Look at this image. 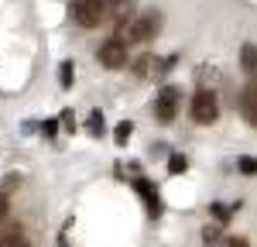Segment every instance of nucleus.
Returning <instances> with one entry per match:
<instances>
[{
    "label": "nucleus",
    "instance_id": "f257e3e1",
    "mask_svg": "<svg viewBox=\"0 0 257 247\" xmlns=\"http://www.w3.org/2000/svg\"><path fill=\"white\" fill-rule=\"evenodd\" d=\"M161 31V14L158 11H144V14H134L131 24H123V35L120 38L127 45H144V41H155Z\"/></svg>",
    "mask_w": 257,
    "mask_h": 247
},
{
    "label": "nucleus",
    "instance_id": "f03ea898",
    "mask_svg": "<svg viewBox=\"0 0 257 247\" xmlns=\"http://www.w3.org/2000/svg\"><path fill=\"white\" fill-rule=\"evenodd\" d=\"M192 120L202 124V127H209V124H216L219 117V96L213 93V89H199L196 96H192Z\"/></svg>",
    "mask_w": 257,
    "mask_h": 247
},
{
    "label": "nucleus",
    "instance_id": "7ed1b4c3",
    "mask_svg": "<svg viewBox=\"0 0 257 247\" xmlns=\"http://www.w3.org/2000/svg\"><path fill=\"white\" fill-rule=\"evenodd\" d=\"M69 14H72V21H76L79 28H96V24L106 21L103 0H76V4L69 7Z\"/></svg>",
    "mask_w": 257,
    "mask_h": 247
},
{
    "label": "nucleus",
    "instance_id": "20e7f679",
    "mask_svg": "<svg viewBox=\"0 0 257 247\" xmlns=\"http://www.w3.org/2000/svg\"><path fill=\"white\" fill-rule=\"evenodd\" d=\"M178 103H182V93H178L175 86H165L158 96H155V117L161 124H172L178 117Z\"/></svg>",
    "mask_w": 257,
    "mask_h": 247
},
{
    "label": "nucleus",
    "instance_id": "39448f33",
    "mask_svg": "<svg viewBox=\"0 0 257 247\" xmlns=\"http://www.w3.org/2000/svg\"><path fill=\"white\" fill-rule=\"evenodd\" d=\"M99 62L106 65V69H123L127 65V41L113 35V38H106L99 45Z\"/></svg>",
    "mask_w": 257,
    "mask_h": 247
},
{
    "label": "nucleus",
    "instance_id": "423d86ee",
    "mask_svg": "<svg viewBox=\"0 0 257 247\" xmlns=\"http://www.w3.org/2000/svg\"><path fill=\"white\" fill-rule=\"evenodd\" d=\"M134 189H138V196L144 199V209H148V216H161V196L155 192V185L148 182V179H134Z\"/></svg>",
    "mask_w": 257,
    "mask_h": 247
},
{
    "label": "nucleus",
    "instance_id": "0eeeda50",
    "mask_svg": "<svg viewBox=\"0 0 257 247\" xmlns=\"http://www.w3.org/2000/svg\"><path fill=\"white\" fill-rule=\"evenodd\" d=\"M240 113H243V120L257 127V82H247L243 86V93H240Z\"/></svg>",
    "mask_w": 257,
    "mask_h": 247
},
{
    "label": "nucleus",
    "instance_id": "6e6552de",
    "mask_svg": "<svg viewBox=\"0 0 257 247\" xmlns=\"http://www.w3.org/2000/svg\"><path fill=\"white\" fill-rule=\"evenodd\" d=\"M103 11H106V21H117L123 28L127 18H134V0H110V4H103Z\"/></svg>",
    "mask_w": 257,
    "mask_h": 247
},
{
    "label": "nucleus",
    "instance_id": "1a4fd4ad",
    "mask_svg": "<svg viewBox=\"0 0 257 247\" xmlns=\"http://www.w3.org/2000/svg\"><path fill=\"white\" fill-rule=\"evenodd\" d=\"M161 65H165V62H161L158 55L144 52V55H138V59H134V76H141V79H148V76H155V72H165Z\"/></svg>",
    "mask_w": 257,
    "mask_h": 247
},
{
    "label": "nucleus",
    "instance_id": "9d476101",
    "mask_svg": "<svg viewBox=\"0 0 257 247\" xmlns=\"http://www.w3.org/2000/svg\"><path fill=\"white\" fill-rule=\"evenodd\" d=\"M240 69L247 72L250 82H257V45L254 41H247V45L240 48Z\"/></svg>",
    "mask_w": 257,
    "mask_h": 247
},
{
    "label": "nucleus",
    "instance_id": "9b49d317",
    "mask_svg": "<svg viewBox=\"0 0 257 247\" xmlns=\"http://www.w3.org/2000/svg\"><path fill=\"white\" fill-rule=\"evenodd\" d=\"M0 247H24V233H21V226L4 230V233H0Z\"/></svg>",
    "mask_w": 257,
    "mask_h": 247
},
{
    "label": "nucleus",
    "instance_id": "f8f14e48",
    "mask_svg": "<svg viewBox=\"0 0 257 247\" xmlns=\"http://www.w3.org/2000/svg\"><path fill=\"white\" fill-rule=\"evenodd\" d=\"M131 134H134V124L123 120L117 131H113V141H117V144H127V141H131Z\"/></svg>",
    "mask_w": 257,
    "mask_h": 247
},
{
    "label": "nucleus",
    "instance_id": "ddd939ff",
    "mask_svg": "<svg viewBox=\"0 0 257 247\" xmlns=\"http://www.w3.org/2000/svg\"><path fill=\"white\" fill-rule=\"evenodd\" d=\"M185 168H189V158H185V155H172V158H168V172H172V175L185 172Z\"/></svg>",
    "mask_w": 257,
    "mask_h": 247
},
{
    "label": "nucleus",
    "instance_id": "4468645a",
    "mask_svg": "<svg viewBox=\"0 0 257 247\" xmlns=\"http://www.w3.org/2000/svg\"><path fill=\"white\" fill-rule=\"evenodd\" d=\"M72 69H76V65H72V62H62L59 82H62V86H65V89H69V86H72V79H76V72H72Z\"/></svg>",
    "mask_w": 257,
    "mask_h": 247
},
{
    "label": "nucleus",
    "instance_id": "2eb2a0df",
    "mask_svg": "<svg viewBox=\"0 0 257 247\" xmlns=\"http://www.w3.org/2000/svg\"><path fill=\"white\" fill-rule=\"evenodd\" d=\"M209 209H213V216H216L219 223H226V220H230V213H233L230 206H223V203H213V206H209Z\"/></svg>",
    "mask_w": 257,
    "mask_h": 247
},
{
    "label": "nucleus",
    "instance_id": "dca6fc26",
    "mask_svg": "<svg viewBox=\"0 0 257 247\" xmlns=\"http://www.w3.org/2000/svg\"><path fill=\"white\" fill-rule=\"evenodd\" d=\"M237 168L243 172V175H254V172H257V162H254V158H240Z\"/></svg>",
    "mask_w": 257,
    "mask_h": 247
},
{
    "label": "nucleus",
    "instance_id": "f3484780",
    "mask_svg": "<svg viewBox=\"0 0 257 247\" xmlns=\"http://www.w3.org/2000/svg\"><path fill=\"white\" fill-rule=\"evenodd\" d=\"M89 131L93 134H103V113L99 110H93V117H89Z\"/></svg>",
    "mask_w": 257,
    "mask_h": 247
},
{
    "label": "nucleus",
    "instance_id": "a211bd4d",
    "mask_svg": "<svg viewBox=\"0 0 257 247\" xmlns=\"http://www.w3.org/2000/svg\"><path fill=\"white\" fill-rule=\"evenodd\" d=\"M202 240H206L209 247L219 244V230H216V226H206V230H202Z\"/></svg>",
    "mask_w": 257,
    "mask_h": 247
},
{
    "label": "nucleus",
    "instance_id": "6ab92c4d",
    "mask_svg": "<svg viewBox=\"0 0 257 247\" xmlns=\"http://www.w3.org/2000/svg\"><path fill=\"white\" fill-rule=\"evenodd\" d=\"M41 131H45V138H55V131H59V120H45V124H41Z\"/></svg>",
    "mask_w": 257,
    "mask_h": 247
},
{
    "label": "nucleus",
    "instance_id": "aec40b11",
    "mask_svg": "<svg viewBox=\"0 0 257 247\" xmlns=\"http://www.w3.org/2000/svg\"><path fill=\"white\" fill-rule=\"evenodd\" d=\"M62 127H65V131H72V127H76V120H72V113H69V110L62 113Z\"/></svg>",
    "mask_w": 257,
    "mask_h": 247
},
{
    "label": "nucleus",
    "instance_id": "412c9836",
    "mask_svg": "<svg viewBox=\"0 0 257 247\" xmlns=\"http://www.w3.org/2000/svg\"><path fill=\"white\" fill-rule=\"evenodd\" d=\"M226 247H247V240H240V237H230V240H226Z\"/></svg>",
    "mask_w": 257,
    "mask_h": 247
},
{
    "label": "nucleus",
    "instance_id": "4be33fe9",
    "mask_svg": "<svg viewBox=\"0 0 257 247\" xmlns=\"http://www.w3.org/2000/svg\"><path fill=\"white\" fill-rule=\"evenodd\" d=\"M4 213H7V199L0 196V216H4Z\"/></svg>",
    "mask_w": 257,
    "mask_h": 247
}]
</instances>
